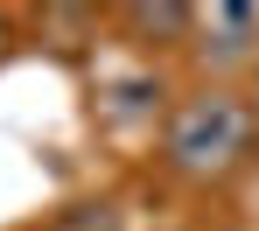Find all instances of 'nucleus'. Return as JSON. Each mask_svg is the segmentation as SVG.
Returning a JSON list of instances; mask_svg holds the SVG:
<instances>
[{"label": "nucleus", "instance_id": "1", "mask_svg": "<svg viewBox=\"0 0 259 231\" xmlns=\"http://www.w3.org/2000/svg\"><path fill=\"white\" fill-rule=\"evenodd\" d=\"M245 147H252V105L238 91H203L168 126V168L210 182V175H231L245 161Z\"/></svg>", "mask_w": 259, "mask_h": 231}]
</instances>
